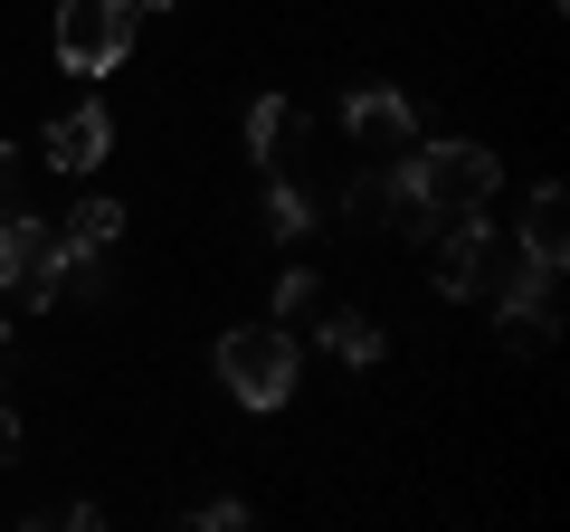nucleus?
I'll return each instance as SVG.
<instances>
[{"label": "nucleus", "mask_w": 570, "mask_h": 532, "mask_svg": "<svg viewBox=\"0 0 570 532\" xmlns=\"http://www.w3.org/2000/svg\"><path fill=\"white\" fill-rule=\"evenodd\" d=\"M504 343L513 352H551V305H504Z\"/></svg>", "instance_id": "obj_12"}, {"label": "nucleus", "mask_w": 570, "mask_h": 532, "mask_svg": "<svg viewBox=\"0 0 570 532\" xmlns=\"http://www.w3.org/2000/svg\"><path fill=\"white\" fill-rule=\"evenodd\" d=\"M134 0H58V67L67 77H115L134 58Z\"/></svg>", "instance_id": "obj_2"}, {"label": "nucleus", "mask_w": 570, "mask_h": 532, "mask_svg": "<svg viewBox=\"0 0 570 532\" xmlns=\"http://www.w3.org/2000/svg\"><path fill=\"white\" fill-rule=\"evenodd\" d=\"M0 209H10V144H0Z\"/></svg>", "instance_id": "obj_16"}, {"label": "nucleus", "mask_w": 570, "mask_h": 532, "mask_svg": "<svg viewBox=\"0 0 570 532\" xmlns=\"http://www.w3.org/2000/svg\"><path fill=\"white\" fill-rule=\"evenodd\" d=\"M190 523H200V532H238V523H247V504H228V494H219V504H200Z\"/></svg>", "instance_id": "obj_14"}, {"label": "nucleus", "mask_w": 570, "mask_h": 532, "mask_svg": "<svg viewBox=\"0 0 570 532\" xmlns=\"http://www.w3.org/2000/svg\"><path fill=\"white\" fill-rule=\"evenodd\" d=\"M324 343H333V362H381V324H362V314H324Z\"/></svg>", "instance_id": "obj_10"}, {"label": "nucleus", "mask_w": 570, "mask_h": 532, "mask_svg": "<svg viewBox=\"0 0 570 532\" xmlns=\"http://www.w3.org/2000/svg\"><path fill=\"white\" fill-rule=\"evenodd\" d=\"M295 134H305V115H295L285 96H257V105H247V152H257V162H285Z\"/></svg>", "instance_id": "obj_8"}, {"label": "nucleus", "mask_w": 570, "mask_h": 532, "mask_svg": "<svg viewBox=\"0 0 570 532\" xmlns=\"http://www.w3.org/2000/svg\"><path fill=\"white\" fill-rule=\"evenodd\" d=\"M0 362H10V324H0Z\"/></svg>", "instance_id": "obj_17"}, {"label": "nucleus", "mask_w": 570, "mask_h": 532, "mask_svg": "<svg viewBox=\"0 0 570 532\" xmlns=\"http://www.w3.org/2000/svg\"><path fill=\"white\" fill-rule=\"evenodd\" d=\"M20 456V418H10V400H0V466Z\"/></svg>", "instance_id": "obj_15"}, {"label": "nucleus", "mask_w": 570, "mask_h": 532, "mask_svg": "<svg viewBox=\"0 0 570 532\" xmlns=\"http://www.w3.org/2000/svg\"><path fill=\"white\" fill-rule=\"evenodd\" d=\"M171 10H181V0H171Z\"/></svg>", "instance_id": "obj_18"}, {"label": "nucleus", "mask_w": 570, "mask_h": 532, "mask_svg": "<svg viewBox=\"0 0 570 532\" xmlns=\"http://www.w3.org/2000/svg\"><path fill=\"white\" fill-rule=\"evenodd\" d=\"M343 124L362 134L371 152H409V144H419V115H409L400 86H352V96H343Z\"/></svg>", "instance_id": "obj_5"}, {"label": "nucleus", "mask_w": 570, "mask_h": 532, "mask_svg": "<svg viewBox=\"0 0 570 532\" xmlns=\"http://www.w3.org/2000/svg\"><path fill=\"white\" fill-rule=\"evenodd\" d=\"M494 257H504V238L485 228V209L428 228V276H438V295H485L494 286Z\"/></svg>", "instance_id": "obj_3"}, {"label": "nucleus", "mask_w": 570, "mask_h": 532, "mask_svg": "<svg viewBox=\"0 0 570 532\" xmlns=\"http://www.w3.org/2000/svg\"><path fill=\"white\" fill-rule=\"evenodd\" d=\"M219 390L238 410H285L295 400V333L285 324H228L219 333Z\"/></svg>", "instance_id": "obj_1"}, {"label": "nucleus", "mask_w": 570, "mask_h": 532, "mask_svg": "<svg viewBox=\"0 0 570 532\" xmlns=\"http://www.w3.org/2000/svg\"><path fill=\"white\" fill-rule=\"evenodd\" d=\"M115 228H124L115 200H77V209H67V228H58V257H105Z\"/></svg>", "instance_id": "obj_9"}, {"label": "nucleus", "mask_w": 570, "mask_h": 532, "mask_svg": "<svg viewBox=\"0 0 570 532\" xmlns=\"http://www.w3.org/2000/svg\"><path fill=\"white\" fill-rule=\"evenodd\" d=\"M266 228H276V238H305L314 228V200L295 181H266Z\"/></svg>", "instance_id": "obj_11"}, {"label": "nucleus", "mask_w": 570, "mask_h": 532, "mask_svg": "<svg viewBox=\"0 0 570 532\" xmlns=\"http://www.w3.org/2000/svg\"><path fill=\"white\" fill-rule=\"evenodd\" d=\"M314 305H324V286H314V266H285V276H276V314L295 324V314H314Z\"/></svg>", "instance_id": "obj_13"}, {"label": "nucleus", "mask_w": 570, "mask_h": 532, "mask_svg": "<svg viewBox=\"0 0 570 532\" xmlns=\"http://www.w3.org/2000/svg\"><path fill=\"white\" fill-rule=\"evenodd\" d=\"M0 295H29V305H58V228L0 209Z\"/></svg>", "instance_id": "obj_4"}, {"label": "nucleus", "mask_w": 570, "mask_h": 532, "mask_svg": "<svg viewBox=\"0 0 570 532\" xmlns=\"http://www.w3.org/2000/svg\"><path fill=\"white\" fill-rule=\"evenodd\" d=\"M105 152H115V115L105 105H77V115L48 124V171H96Z\"/></svg>", "instance_id": "obj_6"}, {"label": "nucleus", "mask_w": 570, "mask_h": 532, "mask_svg": "<svg viewBox=\"0 0 570 532\" xmlns=\"http://www.w3.org/2000/svg\"><path fill=\"white\" fill-rule=\"evenodd\" d=\"M523 257H542V266L570 257V200H561V181L532 190V209H523Z\"/></svg>", "instance_id": "obj_7"}]
</instances>
